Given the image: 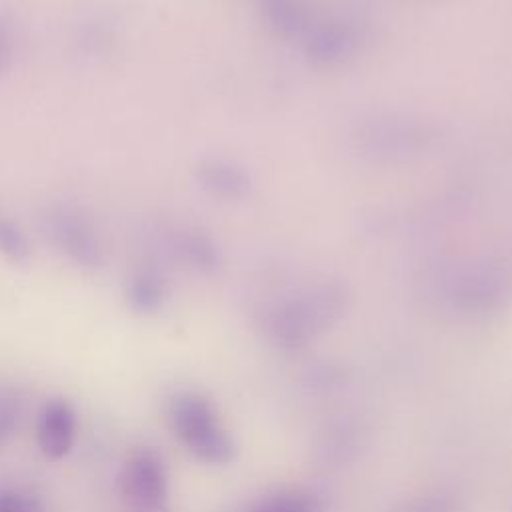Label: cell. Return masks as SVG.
<instances>
[{"instance_id": "2", "label": "cell", "mask_w": 512, "mask_h": 512, "mask_svg": "<svg viewBox=\"0 0 512 512\" xmlns=\"http://www.w3.org/2000/svg\"><path fill=\"white\" fill-rule=\"evenodd\" d=\"M168 420L190 454L208 464H228L234 442L222 426L212 402L198 392H180L170 400Z\"/></svg>"}, {"instance_id": "1", "label": "cell", "mask_w": 512, "mask_h": 512, "mask_svg": "<svg viewBox=\"0 0 512 512\" xmlns=\"http://www.w3.org/2000/svg\"><path fill=\"white\" fill-rule=\"evenodd\" d=\"M38 222L52 250L72 266L94 272L106 264L104 238L82 204L68 198L46 200Z\"/></svg>"}, {"instance_id": "8", "label": "cell", "mask_w": 512, "mask_h": 512, "mask_svg": "<svg viewBox=\"0 0 512 512\" xmlns=\"http://www.w3.org/2000/svg\"><path fill=\"white\" fill-rule=\"evenodd\" d=\"M34 256V244L26 228L0 206V258L14 266L28 264Z\"/></svg>"}, {"instance_id": "7", "label": "cell", "mask_w": 512, "mask_h": 512, "mask_svg": "<svg viewBox=\"0 0 512 512\" xmlns=\"http://www.w3.org/2000/svg\"><path fill=\"white\" fill-rule=\"evenodd\" d=\"M160 244L164 250L182 262L196 266L200 270H210L216 264V248L214 244L196 230H168L162 234Z\"/></svg>"}, {"instance_id": "9", "label": "cell", "mask_w": 512, "mask_h": 512, "mask_svg": "<svg viewBox=\"0 0 512 512\" xmlns=\"http://www.w3.org/2000/svg\"><path fill=\"white\" fill-rule=\"evenodd\" d=\"M196 180L200 186L218 196H238L246 188L244 174L218 160H204L196 166Z\"/></svg>"}, {"instance_id": "4", "label": "cell", "mask_w": 512, "mask_h": 512, "mask_svg": "<svg viewBox=\"0 0 512 512\" xmlns=\"http://www.w3.org/2000/svg\"><path fill=\"white\" fill-rule=\"evenodd\" d=\"M120 494L134 512H162L168 498V478L154 450H136L120 470Z\"/></svg>"}, {"instance_id": "12", "label": "cell", "mask_w": 512, "mask_h": 512, "mask_svg": "<svg viewBox=\"0 0 512 512\" xmlns=\"http://www.w3.org/2000/svg\"><path fill=\"white\" fill-rule=\"evenodd\" d=\"M16 22L12 14L0 12V80L8 76L16 58Z\"/></svg>"}, {"instance_id": "14", "label": "cell", "mask_w": 512, "mask_h": 512, "mask_svg": "<svg viewBox=\"0 0 512 512\" xmlns=\"http://www.w3.org/2000/svg\"><path fill=\"white\" fill-rule=\"evenodd\" d=\"M18 416H20L18 398L8 390H0V446L14 432L18 424Z\"/></svg>"}, {"instance_id": "13", "label": "cell", "mask_w": 512, "mask_h": 512, "mask_svg": "<svg viewBox=\"0 0 512 512\" xmlns=\"http://www.w3.org/2000/svg\"><path fill=\"white\" fill-rule=\"evenodd\" d=\"M112 42H114V32L106 24H102L100 20L92 22L90 26H86L82 36H80L82 50L86 54H90V56L104 54L106 50L112 48Z\"/></svg>"}, {"instance_id": "15", "label": "cell", "mask_w": 512, "mask_h": 512, "mask_svg": "<svg viewBox=\"0 0 512 512\" xmlns=\"http://www.w3.org/2000/svg\"><path fill=\"white\" fill-rule=\"evenodd\" d=\"M0 512H40V508L22 492L0 490Z\"/></svg>"}, {"instance_id": "3", "label": "cell", "mask_w": 512, "mask_h": 512, "mask_svg": "<svg viewBox=\"0 0 512 512\" xmlns=\"http://www.w3.org/2000/svg\"><path fill=\"white\" fill-rule=\"evenodd\" d=\"M342 308V294L328 288L292 298L270 314L268 334L280 348H302L328 330L342 314Z\"/></svg>"}, {"instance_id": "10", "label": "cell", "mask_w": 512, "mask_h": 512, "mask_svg": "<svg viewBox=\"0 0 512 512\" xmlns=\"http://www.w3.org/2000/svg\"><path fill=\"white\" fill-rule=\"evenodd\" d=\"M244 512H320V500L306 490H282L260 498Z\"/></svg>"}, {"instance_id": "11", "label": "cell", "mask_w": 512, "mask_h": 512, "mask_svg": "<svg viewBox=\"0 0 512 512\" xmlns=\"http://www.w3.org/2000/svg\"><path fill=\"white\" fill-rule=\"evenodd\" d=\"M392 512H460V504L454 496L434 492L404 500Z\"/></svg>"}, {"instance_id": "5", "label": "cell", "mask_w": 512, "mask_h": 512, "mask_svg": "<svg viewBox=\"0 0 512 512\" xmlns=\"http://www.w3.org/2000/svg\"><path fill=\"white\" fill-rule=\"evenodd\" d=\"M74 436L76 414L72 406L62 398L48 400L42 406L36 422V440L42 454L50 460L64 458L74 444Z\"/></svg>"}, {"instance_id": "6", "label": "cell", "mask_w": 512, "mask_h": 512, "mask_svg": "<svg viewBox=\"0 0 512 512\" xmlns=\"http://www.w3.org/2000/svg\"><path fill=\"white\" fill-rule=\"evenodd\" d=\"M166 280L154 264H140L130 270L124 282L128 306L138 314H156L166 302Z\"/></svg>"}]
</instances>
